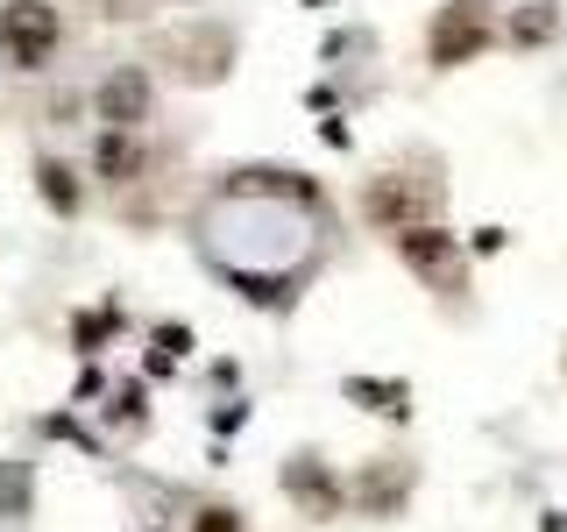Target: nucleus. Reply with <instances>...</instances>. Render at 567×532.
<instances>
[{
	"label": "nucleus",
	"mask_w": 567,
	"mask_h": 532,
	"mask_svg": "<svg viewBox=\"0 0 567 532\" xmlns=\"http://www.w3.org/2000/svg\"><path fill=\"white\" fill-rule=\"evenodd\" d=\"M440 206H447V185L425 171H377L362 185V200H354V213H362L369 227H383L390 242L404 235V227H440Z\"/></svg>",
	"instance_id": "1"
},
{
	"label": "nucleus",
	"mask_w": 567,
	"mask_h": 532,
	"mask_svg": "<svg viewBox=\"0 0 567 532\" xmlns=\"http://www.w3.org/2000/svg\"><path fill=\"white\" fill-rule=\"evenodd\" d=\"M496 35H504V29H496L489 0H447V8H433V29H425V64H433V71H461V64L483 58Z\"/></svg>",
	"instance_id": "2"
},
{
	"label": "nucleus",
	"mask_w": 567,
	"mask_h": 532,
	"mask_svg": "<svg viewBox=\"0 0 567 532\" xmlns=\"http://www.w3.org/2000/svg\"><path fill=\"white\" fill-rule=\"evenodd\" d=\"M156 58H164L185 85H220L227 71H235L241 43H235V29H227V22H185L177 35L156 43Z\"/></svg>",
	"instance_id": "3"
},
{
	"label": "nucleus",
	"mask_w": 567,
	"mask_h": 532,
	"mask_svg": "<svg viewBox=\"0 0 567 532\" xmlns=\"http://www.w3.org/2000/svg\"><path fill=\"white\" fill-rule=\"evenodd\" d=\"M0 50L14 71H50L64 50V14L50 0H8L0 8Z\"/></svg>",
	"instance_id": "4"
},
{
	"label": "nucleus",
	"mask_w": 567,
	"mask_h": 532,
	"mask_svg": "<svg viewBox=\"0 0 567 532\" xmlns=\"http://www.w3.org/2000/svg\"><path fill=\"white\" fill-rule=\"evenodd\" d=\"M390 248H398V263L425 284V291H440V298L468 291V256H461V242L447 235V227H404Z\"/></svg>",
	"instance_id": "5"
},
{
	"label": "nucleus",
	"mask_w": 567,
	"mask_h": 532,
	"mask_svg": "<svg viewBox=\"0 0 567 532\" xmlns=\"http://www.w3.org/2000/svg\"><path fill=\"white\" fill-rule=\"evenodd\" d=\"M93 114H100V129H121V135H135L142 121L156 114V79L142 64H114L100 79V93H93Z\"/></svg>",
	"instance_id": "6"
},
{
	"label": "nucleus",
	"mask_w": 567,
	"mask_h": 532,
	"mask_svg": "<svg viewBox=\"0 0 567 532\" xmlns=\"http://www.w3.org/2000/svg\"><path fill=\"white\" fill-rule=\"evenodd\" d=\"M284 497H291L306 519H319V525L348 511V483H341V475H333L319 454H291V461H284Z\"/></svg>",
	"instance_id": "7"
},
{
	"label": "nucleus",
	"mask_w": 567,
	"mask_h": 532,
	"mask_svg": "<svg viewBox=\"0 0 567 532\" xmlns=\"http://www.w3.org/2000/svg\"><path fill=\"white\" fill-rule=\"evenodd\" d=\"M404 490H412V469H404L398 454H383L369 475H354V483H348V497L369 511V519H390V511L404 504Z\"/></svg>",
	"instance_id": "8"
},
{
	"label": "nucleus",
	"mask_w": 567,
	"mask_h": 532,
	"mask_svg": "<svg viewBox=\"0 0 567 532\" xmlns=\"http://www.w3.org/2000/svg\"><path fill=\"white\" fill-rule=\"evenodd\" d=\"M142 171H150V156H142V135L100 129V150H93V177H100V185H135Z\"/></svg>",
	"instance_id": "9"
},
{
	"label": "nucleus",
	"mask_w": 567,
	"mask_h": 532,
	"mask_svg": "<svg viewBox=\"0 0 567 532\" xmlns=\"http://www.w3.org/2000/svg\"><path fill=\"white\" fill-rule=\"evenodd\" d=\"M35 192H43V206L58 213V221H79V206H85V185H79V171L64 164V156H35Z\"/></svg>",
	"instance_id": "10"
},
{
	"label": "nucleus",
	"mask_w": 567,
	"mask_h": 532,
	"mask_svg": "<svg viewBox=\"0 0 567 532\" xmlns=\"http://www.w3.org/2000/svg\"><path fill=\"white\" fill-rule=\"evenodd\" d=\"M560 35V14L554 8H525L518 22H511V43H554Z\"/></svg>",
	"instance_id": "11"
},
{
	"label": "nucleus",
	"mask_w": 567,
	"mask_h": 532,
	"mask_svg": "<svg viewBox=\"0 0 567 532\" xmlns=\"http://www.w3.org/2000/svg\"><path fill=\"white\" fill-rule=\"evenodd\" d=\"M192 532H248V525H241V511H235V504H206L199 519H192Z\"/></svg>",
	"instance_id": "12"
},
{
	"label": "nucleus",
	"mask_w": 567,
	"mask_h": 532,
	"mask_svg": "<svg viewBox=\"0 0 567 532\" xmlns=\"http://www.w3.org/2000/svg\"><path fill=\"white\" fill-rule=\"evenodd\" d=\"M177 8H192V0H177Z\"/></svg>",
	"instance_id": "13"
}]
</instances>
